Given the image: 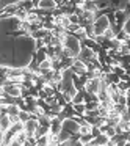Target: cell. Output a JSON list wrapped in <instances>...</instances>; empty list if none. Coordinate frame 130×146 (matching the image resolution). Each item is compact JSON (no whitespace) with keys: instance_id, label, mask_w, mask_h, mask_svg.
Listing matches in <instances>:
<instances>
[{"instance_id":"6da1fadb","label":"cell","mask_w":130,"mask_h":146,"mask_svg":"<svg viewBox=\"0 0 130 146\" xmlns=\"http://www.w3.org/2000/svg\"><path fill=\"white\" fill-rule=\"evenodd\" d=\"M36 52V38L32 35H17L14 32L2 36V66L27 68Z\"/></svg>"},{"instance_id":"7a4b0ae2","label":"cell","mask_w":130,"mask_h":146,"mask_svg":"<svg viewBox=\"0 0 130 146\" xmlns=\"http://www.w3.org/2000/svg\"><path fill=\"white\" fill-rule=\"evenodd\" d=\"M22 25V21L14 14V16H5L0 17V30H2V35H10L14 33L17 30H20Z\"/></svg>"},{"instance_id":"3957f363","label":"cell","mask_w":130,"mask_h":146,"mask_svg":"<svg viewBox=\"0 0 130 146\" xmlns=\"http://www.w3.org/2000/svg\"><path fill=\"white\" fill-rule=\"evenodd\" d=\"M63 44H64V47H67L71 52H72V55L75 58L79 57L80 50H82V41H80L74 33H69V35L66 36V39H64Z\"/></svg>"},{"instance_id":"277c9868","label":"cell","mask_w":130,"mask_h":146,"mask_svg":"<svg viewBox=\"0 0 130 146\" xmlns=\"http://www.w3.org/2000/svg\"><path fill=\"white\" fill-rule=\"evenodd\" d=\"M92 27H94V35H104L105 30L110 29V19H108V14H102V16H99L97 19L94 21V24H92Z\"/></svg>"},{"instance_id":"5b68a950","label":"cell","mask_w":130,"mask_h":146,"mask_svg":"<svg viewBox=\"0 0 130 146\" xmlns=\"http://www.w3.org/2000/svg\"><path fill=\"white\" fill-rule=\"evenodd\" d=\"M96 57H97V54H96L92 49L86 47V46H82V50H80V54H79L77 58L82 60V61H85V63H89V61H92Z\"/></svg>"},{"instance_id":"8992f818","label":"cell","mask_w":130,"mask_h":146,"mask_svg":"<svg viewBox=\"0 0 130 146\" xmlns=\"http://www.w3.org/2000/svg\"><path fill=\"white\" fill-rule=\"evenodd\" d=\"M63 129L67 130L71 133H77L80 130V123L75 119V118H66L63 121Z\"/></svg>"},{"instance_id":"52a82bcc","label":"cell","mask_w":130,"mask_h":146,"mask_svg":"<svg viewBox=\"0 0 130 146\" xmlns=\"http://www.w3.org/2000/svg\"><path fill=\"white\" fill-rule=\"evenodd\" d=\"M0 91H5L7 94H10V96L19 98V96H22V85H16V83H11V85H3Z\"/></svg>"},{"instance_id":"ba28073f","label":"cell","mask_w":130,"mask_h":146,"mask_svg":"<svg viewBox=\"0 0 130 146\" xmlns=\"http://www.w3.org/2000/svg\"><path fill=\"white\" fill-rule=\"evenodd\" d=\"M38 127H39V119H38V118H35V116H32L25 123V132L28 133V137H35Z\"/></svg>"},{"instance_id":"9c48e42d","label":"cell","mask_w":130,"mask_h":146,"mask_svg":"<svg viewBox=\"0 0 130 146\" xmlns=\"http://www.w3.org/2000/svg\"><path fill=\"white\" fill-rule=\"evenodd\" d=\"M86 91L92 93V94H97L99 90H100V77H96V79H89L85 85Z\"/></svg>"},{"instance_id":"30bf717a","label":"cell","mask_w":130,"mask_h":146,"mask_svg":"<svg viewBox=\"0 0 130 146\" xmlns=\"http://www.w3.org/2000/svg\"><path fill=\"white\" fill-rule=\"evenodd\" d=\"M71 69L74 71V74H77V76H82V74H86V71H88V66H86L85 61L79 60V58H75V61H74L72 68Z\"/></svg>"},{"instance_id":"8fae6325","label":"cell","mask_w":130,"mask_h":146,"mask_svg":"<svg viewBox=\"0 0 130 146\" xmlns=\"http://www.w3.org/2000/svg\"><path fill=\"white\" fill-rule=\"evenodd\" d=\"M108 143H110V137L105 132H102L100 135L94 137V140L89 143V146H108Z\"/></svg>"},{"instance_id":"7c38bea8","label":"cell","mask_w":130,"mask_h":146,"mask_svg":"<svg viewBox=\"0 0 130 146\" xmlns=\"http://www.w3.org/2000/svg\"><path fill=\"white\" fill-rule=\"evenodd\" d=\"M13 126V123H11V118H10V115L8 113H3L2 115V118H0V132L3 133V132H7L10 127Z\"/></svg>"},{"instance_id":"4fadbf2b","label":"cell","mask_w":130,"mask_h":146,"mask_svg":"<svg viewBox=\"0 0 130 146\" xmlns=\"http://www.w3.org/2000/svg\"><path fill=\"white\" fill-rule=\"evenodd\" d=\"M61 129H63V121H61L58 116H55L53 119H52V123H50V130L53 133H60Z\"/></svg>"},{"instance_id":"5bb4252c","label":"cell","mask_w":130,"mask_h":146,"mask_svg":"<svg viewBox=\"0 0 130 146\" xmlns=\"http://www.w3.org/2000/svg\"><path fill=\"white\" fill-rule=\"evenodd\" d=\"M38 8H44V10H55L58 8V3L55 0H41Z\"/></svg>"},{"instance_id":"9a60e30c","label":"cell","mask_w":130,"mask_h":146,"mask_svg":"<svg viewBox=\"0 0 130 146\" xmlns=\"http://www.w3.org/2000/svg\"><path fill=\"white\" fill-rule=\"evenodd\" d=\"M83 8H85V11H92V13H96V11H99V7L92 2V0H85V3H83Z\"/></svg>"},{"instance_id":"2e32d148","label":"cell","mask_w":130,"mask_h":146,"mask_svg":"<svg viewBox=\"0 0 130 146\" xmlns=\"http://www.w3.org/2000/svg\"><path fill=\"white\" fill-rule=\"evenodd\" d=\"M24 0H0V10H3V8L10 7V5H19Z\"/></svg>"},{"instance_id":"e0dca14e","label":"cell","mask_w":130,"mask_h":146,"mask_svg":"<svg viewBox=\"0 0 130 146\" xmlns=\"http://www.w3.org/2000/svg\"><path fill=\"white\" fill-rule=\"evenodd\" d=\"M74 35H75L77 38L80 39V41H83L85 38H88V33H86V29H85V27H79V29L74 32Z\"/></svg>"},{"instance_id":"ac0fdd59","label":"cell","mask_w":130,"mask_h":146,"mask_svg":"<svg viewBox=\"0 0 130 146\" xmlns=\"http://www.w3.org/2000/svg\"><path fill=\"white\" fill-rule=\"evenodd\" d=\"M74 108H75L77 115H80V116H83L86 111V102H80V104H74Z\"/></svg>"},{"instance_id":"d6986e66","label":"cell","mask_w":130,"mask_h":146,"mask_svg":"<svg viewBox=\"0 0 130 146\" xmlns=\"http://www.w3.org/2000/svg\"><path fill=\"white\" fill-rule=\"evenodd\" d=\"M94 140V135H92L91 132L89 133H85V135H82L80 137V141H82V146H85V145H89V143Z\"/></svg>"},{"instance_id":"ffe728a7","label":"cell","mask_w":130,"mask_h":146,"mask_svg":"<svg viewBox=\"0 0 130 146\" xmlns=\"http://www.w3.org/2000/svg\"><path fill=\"white\" fill-rule=\"evenodd\" d=\"M32 116H33V115L30 113L28 110H20V111H19V119L22 121V123H27V121H28Z\"/></svg>"},{"instance_id":"44dd1931","label":"cell","mask_w":130,"mask_h":146,"mask_svg":"<svg viewBox=\"0 0 130 146\" xmlns=\"http://www.w3.org/2000/svg\"><path fill=\"white\" fill-rule=\"evenodd\" d=\"M19 111H20V107L17 104L8 105V115H19Z\"/></svg>"},{"instance_id":"7402d4cb","label":"cell","mask_w":130,"mask_h":146,"mask_svg":"<svg viewBox=\"0 0 130 146\" xmlns=\"http://www.w3.org/2000/svg\"><path fill=\"white\" fill-rule=\"evenodd\" d=\"M16 16L19 17L20 21H27V17H28V11L24 10V8H19V10H17V13H16Z\"/></svg>"},{"instance_id":"603a6c76","label":"cell","mask_w":130,"mask_h":146,"mask_svg":"<svg viewBox=\"0 0 130 146\" xmlns=\"http://www.w3.org/2000/svg\"><path fill=\"white\" fill-rule=\"evenodd\" d=\"M91 129H92V126L91 124H80V135H85V133H89L91 132Z\"/></svg>"},{"instance_id":"cb8c5ba5","label":"cell","mask_w":130,"mask_h":146,"mask_svg":"<svg viewBox=\"0 0 130 146\" xmlns=\"http://www.w3.org/2000/svg\"><path fill=\"white\" fill-rule=\"evenodd\" d=\"M39 68H41L42 71H44V69H52V60H50V58H47V60L41 61V63H39Z\"/></svg>"},{"instance_id":"d4e9b609","label":"cell","mask_w":130,"mask_h":146,"mask_svg":"<svg viewBox=\"0 0 130 146\" xmlns=\"http://www.w3.org/2000/svg\"><path fill=\"white\" fill-rule=\"evenodd\" d=\"M36 140H38V145L39 146H46V145H49V137H47V133H46V135H41V137H38V138H36Z\"/></svg>"},{"instance_id":"484cf974","label":"cell","mask_w":130,"mask_h":146,"mask_svg":"<svg viewBox=\"0 0 130 146\" xmlns=\"http://www.w3.org/2000/svg\"><path fill=\"white\" fill-rule=\"evenodd\" d=\"M69 21H71V24H79L80 25V16H77L75 13L69 14Z\"/></svg>"},{"instance_id":"4316f807","label":"cell","mask_w":130,"mask_h":146,"mask_svg":"<svg viewBox=\"0 0 130 146\" xmlns=\"http://www.w3.org/2000/svg\"><path fill=\"white\" fill-rule=\"evenodd\" d=\"M105 133H107V135L111 138V137L116 135V129H114L113 126H107V130H105Z\"/></svg>"},{"instance_id":"83f0119b","label":"cell","mask_w":130,"mask_h":146,"mask_svg":"<svg viewBox=\"0 0 130 146\" xmlns=\"http://www.w3.org/2000/svg\"><path fill=\"white\" fill-rule=\"evenodd\" d=\"M91 133H92L94 137L100 135V133H102V130H100V126H92V129H91Z\"/></svg>"},{"instance_id":"f1b7e54d","label":"cell","mask_w":130,"mask_h":146,"mask_svg":"<svg viewBox=\"0 0 130 146\" xmlns=\"http://www.w3.org/2000/svg\"><path fill=\"white\" fill-rule=\"evenodd\" d=\"M124 30H125L127 33L130 35V16H129V19H127V22H125V25H124Z\"/></svg>"},{"instance_id":"f546056e","label":"cell","mask_w":130,"mask_h":146,"mask_svg":"<svg viewBox=\"0 0 130 146\" xmlns=\"http://www.w3.org/2000/svg\"><path fill=\"white\" fill-rule=\"evenodd\" d=\"M122 42H125V44H127V46H129V49H130V35H129V36H127V38H125V39H124V41H122Z\"/></svg>"},{"instance_id":"4dcf8cb0","label":"cell","mask_w":130,"mask_h":146,"mask_svg":"<svg viewBox=\"0 0 130 146\" xmlns=\"http://www.w3.org/2000/svg\"><path fill=\"white\" fill-rule=\"evenodd\" d=\"M55 2H57V3H58V7H60L61 3H63V0H55Z\"/></svg>"},{"instance_id":"1f68e13d","label":"cell","mask_w":130,"mask_h":146,"mask_svg":"<svg viewBox=\"0 0 130 146\" xmlns=\"http://www.w3.org/2000/svg\"><path fill=\"white\" fill-rule=\"evenodd\" d=\"M32 2H33V0H32Z\"/></svg>"}]
</instances>
